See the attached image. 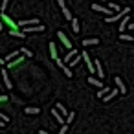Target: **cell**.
<instances>
[{
    "instance_id": "6da1fadb",
    "label": "cell",
    "mask_w": 134,
    "mask_h": 134,
    "mask_svg": "<svg viewBox=\"0 0 134 134\" xmlns=\"http://www.w3.org/2000/svg\"><path fill=\"white\" fill-rule=\"evenodd\" d=\"M44 30V26H41V24H35V26H24V35L26 33H33V31H42Z\"/></svg>"
},
{
    "instance_id": "7a4b0ae2",
    "label": "cell",
    "mask_w": 134,
    "mask_h": 134,
    "mask_svg": "<svg viewBox=\"0 0 134 134\" xmlns=\"http://www.w3.org/2000/svg\"><path fill=\"white\" fill-rule=\"evenodd\" d=\"M57 66H59V68H61V70L66 74V77H68V79H72V70H70V68H68V66H66V64H64L61 59H57Z\"/></svg>"
},
{
    "instance_id": "3957f363",
    "label": "cell",
    "mask_w": 134,
    "mask_h": 134,
    "mask_svg": "<svg viewBox=\"0 0 134 134\" xmlns=\"http://www.w3.org/2000/svg\"><path fill=\"white\" fill-rule=\"evenodd\" d=\"M114 81H116V86H118V92H119V94H127V86H125V83H123V79H119V77H116Z\"/></svg>"
},
{
    "instance_id": "277c9868",
    "label": "cell",
    "mask_w": 134,
    "mask_h": 134,
    "mask_svg": "<svg viewBox=\"0 0 134 134\" xmlns=\"http://www.w3.org/2000/svg\"><path fill=\"white\" fill-rule=\"evenodd\" d=\"M92 8L96 9V11H101V13H105V15H112V9H108V8H105V6H99V4H92Z\"/></svg>"
},
{
    "instance_id": "5b68a950",
    "label": "cell",
    "mask_w": 134,
    "mask_h": 134,
    "mask_svg": "<svg viewBox=\"0 0 134 134\" xmlns=\"http://www.w3.org/2000/svg\"><path fill=\"white\" fill-rule=\"evenodd\" d=\"M92 64H94V70L97 72V75H99V77H105V70H103V66H101V63H99V61H94Z\"/></svg>"
},
{
    "instance_id": "8992f818",
    "label": "cell",
    "mask_w": 134,
    "mask_h": 134,
    "mask_svg": "<svg viewBox=\"0 0 134 134\" xmlns=\"http://www.w3.org/2000/svg\"><path fill=\"white\" fill-rule=\"evenodd\" d=\"M57 35H59V39H61V42H63V44H64V46H66V48H68V50H70V48H72V44H70V41H68V39H66V35H64V33H63V31H59V33H57Z\"/></svg>"
},
{
    "instance_id": "52a82bcc",
    "label": "cell",
    "mask_w": 134,
    "mask_h": 134,
    "mask_svg": "<svg viewBox=\"0 0 134 134\" xmlns=\"http://www.w3.org/2000/svg\"><path fill=\"white\" fill-rule=\"evenodd\" d=\"M0 75H2V79H4V85H6L8 88H11V81L8 79V72H6L4 68H2V70H0Z\"/></svg>"
},
{
    "instance_id": "ba28073f",
    "label": "cell",
    "mask_w": 134,
    "mask_h": 134,
    "mask_svg": "<svg viewBox=\"0 0 134 134\" xmlns=\"http://www.w3.org/2000/svg\"><path fill=\"white\" fill-rule=\"evenodd\" d=\"M35 24H39L37 19H31V20H20V22H19V26H22V28H24V26H35Z\"/></svg>"
},
{
    "instance_id": "9c48e42d",
    "label": "cell",
    "mask_w": 134,
    "mask_h": 134,
    "mask_svg": "<svg viewBox=\"0 0 134 134\" xmlns=\"http://www.w3.org/2000/svg\"><path fill=\"white\" fill-rule=\"evenodd\" d=\"M119 20H121V24H119V31H125V30H127V24H129V20H130V19L125 15V17H121Z\"/></svg>"
},
{
    "instance_id": "30bf717a",
    "label": "cell",
    "mask_w": 134,
    "mask_h": 134,
    "mask_svg": "<svg viewBox=\"0 0 134 134\" xmlns=\"http://www.w3.org/2000/svg\"><path fill=\"white\" fill-rule=\"evenodd\" d=\"M96 44H99L97 39H85L83 41V46H96Z\"/></svg>"
},
{
    "instance_id": "8fae6325",
    "label": "cell",
    "mask_w": 134,
    "mask_h": 134,
    "mask_svg": "<svg viewBox=\"0 0 134 134\" xmlns=\"http://www.w3.org/2000/svg\"><path fill=\"white\" fill-rule=\"evenodd\" d=\"M88 83H90V85H94V86H97V88H101V86H103V83H101L99 79H96V77H92V75L88 77Z\"/></svg>"
},
{
    "instance_id": "7c38bea8",
    "label": "cell",
    "mask_w": 134,
    "mask_h": 134,
    "mask_svg": "<svg viewBox=\"0 0 134 134\" xmlns=\"http://www.w3.org/2000/svg\"><path fill=\"white\" fill-rule=\"evenodd\" d=\"M41 112V108H35V107H28V108H24V114H39Z\"/></svg>"
},
{
    "instance_id": "4fadbf2b",
    "label": "cell",
    "mask_w": 134,
    "mask_h": 134,
    "mask_svg": "<svg viewBox=\"0 0 134 134\" xmlns=\"http://www.w3.org/2000/svg\"><path fill=\"white\" fill-rule=\"evenodd\" d=\"M52 114L55 116V119H57L59 123H64V119H63V116L59 114V110H57V108H52Z\"/></svg>"
},
{
    "instance_id": "5bb4252c",
    "label": "cell",
    "mask_w": 134,
    "mask_h": 134,
    "mask_svg": "<svg viewBox=\"0 0 134 134\" xmlns=\"http://www.w3.org/2000/svg\"><path fill=\"white\" fill-rule=\"evenodd\" d=\"M72 30H74L75 33L79 31V20H77V19H72Z\"/></svg>"
},
{
    "instance_id": "9a60e30c",
    "label": "cell",
    "mask_w": 134,
    "mask_h": 134,
    "mask_svg": "<svg viewBox=\"0 0 134 134\" xmlns=\"http://www.w3.org/2000/svg\"><path fill=\"white\" fill-rule=\"evenodd\" d=\"M50 53H52L53 59H57V50H55V44L53 42H50Z\"/></svg>"
},
{
    "instance_id": "2e32d148",
    "label": "cell",
    "mask_w": 134,
    "mask_h": 134,
    "mask_svg": "<svg viewBox=\"0 0 134 134\" xmlns=\"http://www.w3.org/2000/svg\"><path fill=\"white\" fill-rule=\"evenodd\" d=\"M75 53H77V52H75V50H72V52H70L66 57H64V61H63V63H68L70 59H74V57H75Z\"/></svg>"
},
{
    "instance_id": "e0dca14e",
    "label": "cell",
    "mask_w": 134,
    "mask_h": 134,
    "mask_svg": "<svg viewBox=\"0 0 134 134\" xmlns=\"http://www.w3.org/2000/svg\"><path fill=\"white\" fill-rule=\"evenodd\" d=\"M74 118H75V112H70V114H66V119H64V123H72V121H74Z\"/></svg>"
},
{
    "instance_id": "ac0fdd59",
    "label": "cell",
    "mask_w": 134,
    "mask_h": 134,
    "mask_svg": "<svg viewBox=\"0 0 134 134\" xmlns=\"http://www.w3.org/2000/svg\"><path fill=\"white\" fill-rule=\"evenodd\" d=\"M119 41H129V42H132L134 37H132V35H119Z\"/></svg>"
},
{
    "instance_id": "d6986e66",
    "label": "cell",
    "mask_w": 134,
    "mask_h": 134,
    "mask_svg": "<svg viewBox=\"0 0 134 134\" xmlns=\"http://www.w3.org/2000/svg\"><path fill=\"white\" fill-rule=\"evenodd\" d=\"M19 52H22V53H24L26 57H33V53H31V50H28V48H20Z\"/></svg>"
},
{
    "instance_id": "ffe728a7",
    "label": "cell",
    "mask_w": 134,
    "mask_h": 134,
    "mask_svg": "<svg viewBox=\"0 0 134 134\" xmlns=\"http://www.w3.org/2000/svg\"><path fill=\"white\" fill-rule=\"evenodd\" d=\"M63 15H64V19H68V20H72V15H70V11H68L66 8H63Z\"/></svg>"
},
{
    "instance_id": "44dd1931",
    "label": "cell",
    "mask_w": 134,
    "mask_h": 134,
    "mask_svg": "<svg viewBox=\"0 0 134 134\" xmlns=\"http://www.w3.org/2000/svg\"><path fill=\"white\" fill-rule=\"evenodd\" d=\"M57 110H61V116H66V114H68V112H66V108H64V107H63L61 103L57 105Z\"/></svg>"
},
{
    "instance_id": "7402d4cb",
    "label": "cell",
    "mask_w": 134,
    "mask_h": 134,
    "mask_svg": "<svg viewBox=\"0 0 134 134\" xmlns=\"http://www.w3.org/2000/svg\"><path fill=\"white\" fill-rule=\"evenodd\" d=\"M8 4H9V0H2V6H0V9H2V13L6 11V8H8Z\"/></svg>"
},
{
    "instance_id": "603a6c76",
    "label": "cell",
    "mask_w": 134,
    "mask_h": 134,
    "mask_svg": "<svg viewBox=\"0 0 134 134\" xmlns=\"http://www.w3.org/2000/svg\"><path fill=\"white\" fill-rule=\"evenodd\" d=\"M17 55H19V50H17V52H13V53H9V55H8V61H11V59H15Z\"/></svg>"
},
{
    "instance_id": "cb8c5ba5",
    "label": "cell",
    "mask_w": 134,
    "mask_h": 134,
    "mask_svg": "<svg viewBox=\"0 0 134 134\" xmlns=\"http://www.w3.org/2000/svg\"><path fill=\"white\" fill-rule=\"evenodd\" d=\"M0 119H2L4 123H8V121H9V118H8L6 114H2V112H0Z\"/></svg>"
},
{
    "instance_id": "d4e9b609",
    "label": "cell",
    "mask_w": 134,
    "mask_h": 134,
    "mask_svg": "<svg viewBox=\"0 0 134 134\" xmlns=\"http://www.w3.org/2000/svg\"><path fill=\"white\" fill-rule=\"evenodd\" d=\"M107 92H108V88H105V90H99V92H97V97H103Z\"/></svg>"
},
{
    "instance_id": "484cf974",
    "label": "cell",
    "mask_w": 134,
    "mask_h": 134,
    "mask_svg": "<svg viewBox=\"0 0 134 134\" xmlns=\"http://www.w3.org/2000/svg\"><path fill=\"white\" fill-rule=\"evenodd\" d=\"M66 130H68V127H66V123L61 127V130H59V134H66Z\"/></svg>"
},
{
    "instance_id": "4316f807",
    "label": "cell",
    "mask_w": 134,
    "mask_h": 134,
    "mask_svg": "<svg viewBox=\"0 0 134 134\" xmlns=\"http://www.w3.org/2000/svg\"><path fill=\"white\" fill-rule=\"evenodd\" d=\"M57 4H59V6H61V9H63V8H64V0H57Z\"/></svg>"
},
{
    "instance_id": "83f0119b",
    "label": "cell",
    "mask_w": 134,
    "mask_h": 134,
    "mask_svg": "<svg viewBox=\"0 0 134 134\" xmlns=\"http://www.w3.org/2000/svg\"><path fill=\"white\" fill-rule=\"evenodd\" d=\"M8 99V96H0V101H6Z\"/></svg>"
},
{
    "instance_id": "f1b7e54d",
    "label": "cell",
    "mask_w": 134,
    "mask_h": 134,
    "mask_svg": "<svg viewBox=\"0 0 134 134\" xmlns=\"http://www.w3.org/2000/svg\"><path fill=\"white\" fill-rule=\"evenodd\" d=\"M39 134H50V132H46V130H41V132H39Z\"/></svg>"
},
{
    "instance_id": "f546056e",
    "label": "cell",
    "mask_w": 134,
    "mask_h": 134,
    "mask_svg": "<svg viewBox=\"0 0 134 134\" xmlns=\"http://www.w3.org/2000/svg\"><path fill=\"white\" fill-rule=\"evenodd\" d=\"M4 125H6V123H2V119H0V127H4Z\"/></svg>"
},
{
    "instance_id": "4dcf8cb0",
    "label": "cell",
    "mask_w": 134,
    "mask_h": 134,
    "mask_svg": "<svg viewBox=\"0 0 134 134\" xmlns=\"http://www.w3.org/2000/svg\"><path fill=\"white\" fill-rule=\"evenodd\" d=\"M0 64H4V59H2V57H0Z\"/></svg>"
},
{
    "instance_id": "1f68e13d",
    "label": "cell",
    "mask_w": 134,
    "mask_h": 134,
    "mask_svg": "<svg viewBox=\"0 0 134 134\" xmlns=\"http://www.w3.org/2000/svg\"><path fill=\"white\" fill-rule=\"evenodd\" d=\"M0 30H2V19H0Z\"/></svg>"
}]
</instances>
